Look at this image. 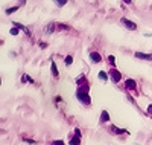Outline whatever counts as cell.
Listing matches in <instances>:
<instances>
[{
	"mask_svg": "<svg viewBox=\"0 0 152 145\" xmlns=\"http://www.w3.org/2000/svg\"><path fill=\"white\" fill-rule=\"evenodd\" d=\"M108 130L111 131V135H126V133H128V130H125V128H119V127H116V125H111Z\"/></svg>",
	"mask_w": 152,
	"mask_h": 145,
	"instance_id": "52a82bcc",
	"label": "cell"
},
{
	"mask_svg": "<svg viewBox=\"0 0 152 145\" xmlns=\"http://www.w3.org/2000/svg\"><path fill=\"white\" fill-rule=\"evenodd\" d=\"M67 2H69V0H55L56 6H59V8H62L64 5H67Z\"/></svg>",
	"mask_w": 152,
	"mask_h": 145,
	"instance_id": "e0dca14e",
	"label": "cell"
},
{
	"mask_svg": "<svg viewBox=\"0 0 152 145\" xmlns=\"http://www.w3.org/2000/svg\"><path fill=\"white\" fill-rule=\"evenodd\" d=\"M50 70H52V75H53L55 78H58V76H59V72H58V66H56V63H55V61H52V63H50Z\"/></svg>",
	"mask_w": 152,
	"mask_h": 145,
	"instance_id": "30bf717a",
	"label": "cell"
},
{
	"mask_svg": "<svg viewBox=\"0 0 152 145\" xmlns=\"http://www.w3.org/2000/svg\"><path fill=\"white\" fill-rule=\"evenodd\" d=\"M52 145H64V141H61V139L53 141V142H52Z\"/></svg>",
	"mask_w": 152,
	"mask_h": 145,
	"instance_id": "44dd1931",
	"label": "cell"
},
{
	"mask_svg": "<svg viewBox=\"0 0 152 145\" xmlns=\"http://www.w3.org/2000/svg\"><path fill=\"white\" fill-rule=\"evenodd\" d=\"M110 121V113L107 110H102V113H100V122H108Z\"/></svg>",
	"mask_w": 152,
	"mask_h": 145,
	"instance_id": "7c38bea8",
	"label": "cell"
},
{
	"mask_svg": "<svg viewBox=\"0 0 152 145\" xmlns=\"http://www.w3.org/2000/svg\"><path fill=\"white\" fill-rule=\"evenodd\" d=\"M15 11H18V6H12V8H6V9H5V14H6V16H11V14H14Z\"/></svg>",
	"mask_w": 152,
	"mask_h": 145,
	"instance_id": "4fadbf2b",
	"label": "cell"
},
{
	"mask_svg": "<svg viewBox=\"0 0 152 145\" xmlns=\"http://www.w3.org/2000/svg\"><path fill=\"white\" fill-rule=\"evenodd\" d=\"M21 83H31V84H34V80H32V78H31L29 75L24 73V75L21 76Z\"/></svg>",
	"mask_w": 152,
	"mask_h": 145,
	"instance_id": "5bb4252c",
	"label": "cell"
},
{
	"mask_svg": "<svg viewBox=\"0 0 152 145\" xmlns=\"http://www.w3.org/2000/svg\"><path fill=\"white\" fill-rule=\"evenodd\" d=\"M108 63H110L111 66H116V58H114V55H110V57H108Z\"/></svg>",
	"mask_w": 152,
	"mask_h": 145,
	"instance_id": "d6986e66",
	"label": "cell"
},
{
	"mask_svg": "<svg viewBox=\"0 0 152 145\" xmlns=\"http://www.w3.org/2000/svg\"><path fill=\"white\" fill-rule=\"evenodd\" d=\"M97 78H99L100 81H107L108 78H110V73H108V72H105V70H100V72L97 73Z\"/></svg>",
	"mask_w": 152,
	"mask_h": 145,
	"instance_id": "8fae6325",
	"label": "cell"
},
{
	"mask_svg": "<svg viewBox=\"0 0 152 145\" xmlns=\"http://www.w3.org/2000/svg\"><path fill=\"white\" fill-rule=\"evenodd\" d=\"M123 2H125V3H128V5H131V3H132V0H123Z\"/></svg>",
	"mask_w": 152,
	"mask_h": 145,
	"instance_id": "d4e9b609",
	"label": "cell"
},
{
	"mask_svg": "<svg viewBox=\"0 0 152 145\" xmlns=\"http://www.w3.org/2000/svg\"><path fill=\"white\" fill-rule=\"evenodd\" d=\"M64 63H66V66H72V63H73V57H72V55H67V57L64 58Z\"/></svg>",
	"mask_w": 152,
	"mask_h": 145,
	"instance_id": "2e32d148",
	"label": "cell"
},
{
	"mask_svg": "<svg viewBox=\"0 0 152 145\" xmlns=\"http://www.w3.org/2000/svg\"><path fill=\"white\" fill-rule=\"evenodd\" d=\"M55 29H56V26H55V23H52V24H49L44 31H46V32H53Z\"/></svg>",
	"mask_w": 152,
	"mask_h": 145,
	"instance_id": "ac0fdd59",
	"label": "cell"
},
{
	"mask_svg": "<svg viewBox=\"0 0 152 145\" xmlns=\"http://www.w3.org/2000/svg\"><path fill=\"white\" fill-rule=\"evenodd\" d=\"M9 34H11V35H18V34H20V29L15 28V26H12V28L9 29Z\"/></svg>",
	"mask_w": 152,
	"mask_h": 145,
	"instance_id": "9a60e30c",
	"label": "cell"
},
{
	"mask_svg": "<svg viewBox=\"0 0 152 145\" xmlns=\"http://www.w3.org/2000/svg\"><path fill=\"white\" fill-rule=\"evenodd\" d=\"M24 142H28V144H35L34 139H24Z\"/></svg>",
	"mask_w": 152,
	"mask_h": 145,
	"instance_id": "603a6c76",
	"label": "cell"
},
{
	"mask_svg": "<svg viewBox=\"0 0 152 145\" xmlns=\"http://www.w3.org/2000/svg\"><path fill=\"white\" fill-rule=\"evenodd\" d=\"M90 61L93 63V64H99L100 61H102V55L99 54V52H90Z\"/></svg>",
	"mask_w": 152,
	"mask_h": 145,
	"instance_id": "8992f818",
	"label": "cell"
},
{
	"mask_svg": "<svg viewBox=\"0 0 152 145\" xmlns=\"http://www.w3.org/2000/svg\"><path fill=\"white\" fill-rule=\"evenodd\" d=\"M108 73H110V80H111V83H114V84H117V83L122 80V73H120L116 67H113Z\"/></svg>",
	"mask_w": 152,
	"mask_h": 145,
	"instance_id": "7a4b0ae2",
	"label": "cell"
},
{
	"mask_svg": "<svg viewBox=\"0 0 152 145\" xmlns=\"http://www.w3.org/2000/svg\"><path fill=\"white\" fill-rule=\"evenodd\" d=\"M40 46H41V49H46V46H47V44H46V43H43V41H41V43H40Z\"/></svg>",
	"mask_w": 152,
	"mask_h": 145,
	"instance_id": "cb8c5ba5",
	"label": "cell"
},
{
	"mask_svg": "<svg viewBox=\"0 0 152 145\" xmlns=\"http://www.w3.org/2000/svg\"><path fill=\"white\" fill-rule=\"evenodd\" d=\"M69 145H81V130L79 128H75V136L70 138Z\"/></svg>",
	"mask_w": 152,
	"mask_h": 145,
	"instance_id": "3957f363",
	"label": "cell"
},
{
	"mask_svg": "<svg viewBox=\"0 0 152 145\" xmlns=\"http://www.w3.org/2000/svg\"><path fill=\"white\" fill-rule=\"evenodd\" d=\"M134 57L137 60H143V61H152V54H145V52H135Z\"/></svg>",
	"mask_w": 152,
	"mask_h": 145,
	"instance_id": "5b68a950",
	"label": "cell"
},
{
	"mask_svg": "<svg viewBox=\"0 0 152 145\" xmlns=\"http://www.w3.org/2000/svg\"><path fill=\"white\" fill-rule=\"evenodd\" d=\"M120 23L123 24V28H126L128 31H135V29H137V24H135L132 20H128V18H125V17L120 20Z\"/></svg>",
	"mask_w": 152,
	"mask_h": 145,
	"instance_id": "277c9868",
	"label": "cell"
},
{
	"mask_svg": "<svg viewBox=\"0 0 152 145\" xmlns=\"http://www.w3.org/2000/svg\"><path fill=\"white\" fill-rule=\"evenodd\" d=\"M76 98H78L79 102H82L84 105H90L91 104V96H90V84L88 81L85 84L78 86V90H76Z\"/></svg>",
	"mask_w": 152,
	"mask_h": 145,
	"instance_id": "6da1fadb",
	"label": "cell"
},
{
	"mask_svg": "<svg viewBox=\"0 0 152 145\" xmlns=\"http://www.w3.org/2000/svg\"><path fill=\"white\" fill-rule=\"evenodd\" d=\"M148 113H149V115H152V104H149V105H148Z\"/></svg>",
	"mask_w": 152,
	"mask_h": 145,
	"instance_id": "7402d4cb",
	"label": "cell"
},
{
	"mask_svg": "<svg viewBox=\"0 0 152 145\" xmlns=\"http://www.w3.org/2000/svg\"><path fill=\"white\" fill-rule=\"evenodd\" d=\"M56 29H59V31H67L69 26H66V24H56Z\"/></svg>",
	"mask_w": 152,
	"mask_h": 145,
	"instance_id": "ffe728a7",
	"label": "cell"
},
{
	"mask_svg": "<svg viewBox=\"0 0 152 145\" xmlns=\"http://www.w3.org/2000/svg\"><path fill=\"white\" fill-rule=\"evenodd\" d=\"M125 87L128 90H137V83L132 80V78H128V80L125 81Z\"/></svg>",
	"mask_w": 152,
	"mask_h": 145,
	"instance_id": "ba28073f",
	"label": "cell"
},
{
	"mask_svg": "<svg viewBox=\"0 0 152 145\" xmlns=\"http://www.w3.org/2000/svg\"><path fill=\"white\" fill-rule=\"evenodd\" d=\"M20 2H21V5H24V3H26V0H20Z\"/></svg>",
	"mask_w": 152,
	"mask_h": 145,
	"instance_id": "484cf974",
	"label": "cell"
},
{
	"mask_svg": "<svg viewBox=\"0 0 152 145\" xmlns=\"http://www.w3.org/2000/svg\"><path fill=\"white\" fill-rule=\"evenodd\" d=\"M12 26H15V28H18L20 31H23L24 34H28V35L31 34V32H29V29L26 28V26H23V24H21V23H18V21H12Z\"/></svg>",
	"mask_w": 152,
	"mask_h": 145,
	"instance_id": "9c48e42d",
	"label": "cell"
}]
</instances>
